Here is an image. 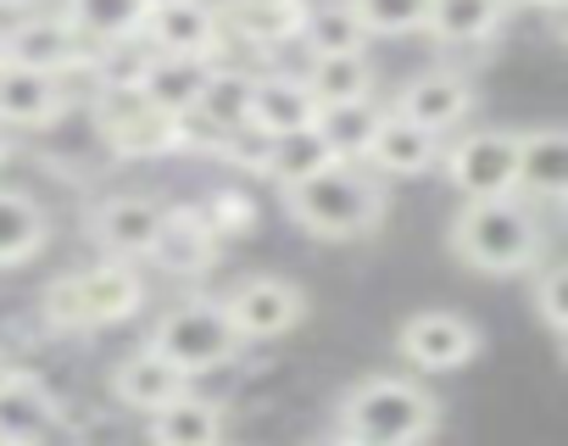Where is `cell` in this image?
I'll return each mask as SVG.
<instances>
[{
    "mask_svg": "<svg viewBox=\"0 0 568 446\" xmlns=\"http://www.w3.org/2000/svg\"><path fill=\"white\" fill-rule=\"evenodd\" d=\"M284 212L302 235L313 241H368L385 223V179L363 162V156H329L324 168H313L307 179L278 184Z\"/></svg>",
    "mask_w": 568,
    "mask_h": 446,
    "instance_id": "cell-1",
    "label": "cell"
},
{
    "mask_svg": "<svg viewBox=\"0 0 568 446\" xmlns=\"http://www.w3.org/2000/svg\"><path fill=\"white\" fill-rule=\"evenodd\" d=\"M446 252L485 280H513L529 274L546 257V217L524 195H479L463 201L457 217L446 223Z\"/></svg>",
    "mask_w": 568,
    "mask_h": 446,
    "instance_id": "cell-2",
    "label": "cell"
},
{
    "mask_svg": "<svg viewBox=\"0 0 568 446\" xmlns=\"http://www.w3.org/2000/svg\"><path fill=\"white\" fill-rule=\"evenodd\" d=\"M335 429L346 440H363V446H413V440H424V435L440 429V402L418 379L368 374V379H357L341 396Z\"/></svg>",
    "mask_w": 568,
    "mask_h": 446,
    "instance_id": "cell-3",
    "label": "cell"
},
{
    "mask_svg": "<svg viewBox=\"0 0 568 446\" xmlns=\"http://www.w3.org/2000/svg\"><path fill=\"white\" fill-rule=\"evenodd\" d=\"M145 302V280L129 257H106L84 274H62L45 285L40 296V313L51 330H68V335H95V330H112V324H129Z\"/></svg>",
    "mask_w": 568,
    "mask_h": 446,
    "instance_id": "cell-4",
    "label": "cell"
},
{
    "mask_svg": "<svg viewBox=\"0 0 568 446\" xmlns=\"http://www.w3.org/2000/svg\"><path fill=\"white\" fill-rule=\"evenodd\" d=\"M151 346H156L184 379H195V374L229 368L245 341L234 335V324H229V313H223L217 296H195V302H179V307H168V313L156 318Z\"/></svg>",
    "mask_w": 568,
    "mask_h": 446,
    "instance_id": "cell-5",
    "label": "cell"
},
{
    "mask_svg": "<svg viewBox=\"0 0 568 446\" xmlns=\"http://www.w3.org/2000/svg\"><path fill=\"white\" fill-rule=\"evenodd\" d=\"M95 129L101 140L129 156V162H151V156H179V112L151 107L140 90H95Z\"/></svg>",
    "mask_w": 568,
    "mask_h": 446,
    "instance_id": "cell-6",
    "label": "cell"
},
{
    "mask_svg": "<svg viewBox=\"0 0 568 446\" xmlns=\"http://www.w3.org/2000/svg\"><path fill=\"white\" fill-rule=\"evenodd\" d=\"M513 162H518V129H468L452 145H440V173L463 201L479 195H513Z\"/></svg>",
    "mask_w": 568,
    "mask_h": 446,
    "instance_id": "cell-7",
    "label": "cell"
},
{
    "mask_svg": "<svg viewBox=\"0 0 568 446\" xmlns=\"http://www.w3.org/2000/svg\"><path fill=\"white\" fill-rule=\"evenodd\" d=\"M95 57V45L62 18V12H40L29 7L7 34H0V62H23L40 73H84Z\"/></svg>",
    "mask_w": 568,
    "mask_h": 446,
    "instance_id": "cell-8",
    "label": "cell"
},
{
    "mask_svg": "<svg viewBox=\"0 0 568 446\" xmlns=\"http://www.w3.org/2000/svg\"><path fill=\"white\" fill-rule=\"evenodd\" d=\"M217 302H223V313H229L240 341H278V335H291L307 318V296L291 280H278V274H251Z\"/></svg>",
    "mask_w": 568,
    "mask_h": 446,
    "instance_id": "cell-9",
    "label": "cell"
},
{
    "mask_svg": "<svg viewBox=\"0 0 568 446\" xmlns=\"http://www.w3.org/2000/svg\"><path fill=\"white\" fill-rule=\"evenodd\" d=\"M396 352H402L407 368H418V374H457V368H468V363L479 357V330H474L463 313L429 307V313L402 318Z\"/></svg>",
    "mask_w": 568,
    "mask_h": 446,
    "instance_id": "cell-10",
    "label": "cell"
},
{
    "mask_svg": "<svg viewBox=\"0 0 568 446\" xmlns=\"http://www.w3.org/2000/svg\"><path fill=\"white\" fill-rule=\"evenodd\" d=\"M140 34L151 40V51H190V57H206V62H217L229 51L217 0H162V7L145 12Z\"/></svg>",
    "mask_w": 568,
    "mask_h": 446,
    "instance_id": "cell-11",
    "label": "cell"
},
{
    "mask_svg": "<svg viewBox=\"0 0 568 446\" xmlns=\"http://www.w3.org/2000/svg\"><path fill=\"white\" fill-rule=\"evenodd\" d=\"M217 252H223V241L212 235V223L201 217V206H162V223L151 235L145 263H156L173 280H201L217 263Z\"/></svg>",
    "mask_w": 568,
    "mask_h": 446,
    "instance_id": "cell-12",
    "label": "cell"
},
{
    "mask_svg": "<svg viewBox=\"0 0 568 446\" xmlns=\"http://www.w3.org/2000/svg\"><path fill=\"white\" fill-rule=\"evenodd\" d=\"M513 195H524L529 206H562L568 201V134L557 123H540V129L518 134Z\"/></svg>",
    "mask_w": 568,
    "mask_h": 446,
    "instance_id": "cell-13",
    "label": "cell"
},
{
    "mask_svg": "<svg viewBox=\"0 0 568 446\" xmlns=\"http://www.w3.org/2000/svg\"><path fill=\"white\" fill-rule=\"evenodd\" d=\"M385 107L402 112V118H413V123H424V129H435V134H452V129L474 112V90H468V79L452 73V68H424V73H413Z\"/></svg>",
    "mask_w": 568,
    "mask_h": 446,
    "instance_id": "cell-14",
    "label": "cell"
},
{
    "mask_svg": "<svg viewBox=\"0 0 568 446\" xmlns=\"http://www.w3.org/2000/svg\"><path fill=\"white\" fill-rule=\"evenodd\" d=\"M440 145H446V134H435V129H424V123H413V118H402V112L385 107V118H379L363 162L379 179H418V173H429L440 162Z\"/></svg>",
    "mask_w": 568,
    "mask_h": 446,
    "instance_id": "cell-15",
    "label": "cell"
},
{
    "mask_svg": "<svg viewBox=\"0 0 568 446\" xmlns=\"http://www.w3.org/2000/svg\"><path fill=\"white\" fill-rule=\"evenodd\" d=\"M62 112H68L62 73L0 62V123H7V129H51Z\"/></svg>",
    "mask_w": 568,
    "mask_h": 446,
    "instance_id": "cell-16",
    "label": "cell"
},
{
    "mask_svg": "<svg viewBox=\"0 0 568 446\" xmlns=\"http://www.w3.org/2000/svg\"><path fill=\"white\" fill-rule=\"evenodd\" d=\"M156 223H162V201L156 195H112L95 206L90 217V235L106 257H129L140 263L151 252V235H156Z\"/></svg>",
    "mask_w": 568,
    "mask_h": 446,
    "instance_id": "cell-17",
    "label": "cell"
},
{
    "mask_svg": "<svg viewBox=\"0 0 568 446\" xmlns=\"http://www.w3.org/2000/svg\"><path fill=\"white\" fill-rule=\"evenodd\" d=\"M179 391H190V379L145 341V346H134L118 368H112V402L118 407H129V413H156V407H168Z\"/></svg>",
    "mask_w": 568,
    "mask_h": 446,
    "instance_id": "cell-18",
    "label": "cell"
},
{
    "mask_svg": "<svg viewBox=\"0 0 568 446\" xmlns=\"http://www.w3.org/2000/svg\"><path fill=\"white\" fill-rule=\"evenodd\" d=\"M57 413H62V396L34 379V374H12L7 385H0V440L12 446H40L57 435Z\"/></svg>",
    "mask_w": 568,
    "mask_h": 446,
    "instance_id": "cell-19",
    "label": "cell"
},
{
    "mask_svg": "<svg viewBox=\"0 0 568 446\" xmlns=\"http://www.w3.org/2000/svg\"><path fill=\"white\" fill-rule=\"evenodd\" d=\"M217 12H223V34L234 45L278 51V45H296L307 0H229V7H217Z\"/></svg>",
    "mask_w": 568,
    "mask_h": 446,
    "instance_id": "cell-20",
    "label": "cell"
},
{
    "mask_svg": "<svg viewBox=\"0 0 568 446\" xmlns=\"http://www.w3.org/2000/svg\"><path fill=\"white\" fill-rule=\"evenodd\" d=\"M507 0H429V12H424V29L435 45L446 51H474V45H490L507 23Z\"/></svg>",
    "mask_w": 568,
    "mask_h": 446,
    "instance_id": "cell-21",
    "label": "cell"
},
{
    "mask_svg": "<svg viewBox=\"0 0 568 446\" xmlns=\"http://www.w3.org/2000/svg\"><path fill=\"white\" fill-rule=\"evenodd\" d=\"M251 118L267 134H291V129H313L318 101L302 73H251Z\"/></svg>",
    "mask_w": 568,
    "mask_h": 446,
    "instance_id": "cell-22",
    "label": "cell"
},
{
    "mask_svg": "<svg viewBox=\"0 0 568 446\" xmlns=\"http://www.w3.org/2000/svg\"><path fill=\"white\" fill-rule=\"evenodd\" d=\"M145 435L156 446H217L223 440V407L195 396V391H179L168 407L145 413Z\"/></svg>",
    "mask_w": 568,
    "mask_h": 446,
    "instance_id": "cell-23",
    "label": "cell"
},
{
    "mask_svg": "<svg viewBox=\"0 0 568 446\" xmlns=\"http://www.w3.org/2000/svg\"><path fill=\"white\" fill-rule=\"evenodd\" d=\"M212 62L206 57H190V51H151V68L140 79V95L162 112H190L201 84H206Z\"/></svg>",
    "mask_w": 568,
    "mask_h": 446,
    "instance_id": "cell-24",
    "label": "cell"
},
{
    "mask_svg": "<svg viewBox=\"0 0 568 446\" xmlns=\"http://www.w3.org/2000/svg\"><path fill=\"white\" fill-rule=\"evenodd\" d=\"M45 241H51V212L34 195L0 184V268H18V263L40 257Z\"/></svg>",
    "mask_w": 568,
    "mask_h": 446,
    "instance_id": "cell-25",
    "label": "cell"
},
{
    "mask_svg": "<svg viewBox=\"0 0 568 446\" xmlns=\"http://www.w3.org/2000/svg\"><path fill=\"white\" fill-rule=\"evenodd\" d=\"M302 79H307L313 101H318V107H329V101H357V95H374L379 68H374V57H368V51H329V57H313Z\"/></svg>",
    "mask_w": 568,
    "mask_h": 446,
    "instance_id": "cell-26",
    "label": "cell"
},
{
    "mask_svg": "<svg viewBox=\"0 0 568 446\" xmlns=\"http://www.w3.org/2000/svg\"><path fill=\"white\" fill-rule=\"evenodd\" d=\"M379 118H385V101H379V95H357V101H329V107H318L313 129L324 134L329 156H363L368 140H374V129H379Z\"/></svg>",
    "mask_w": 568,
    "mask_h": 446,
    "instance_id": "cell-27",
    "label": "cell"
},
{
    "mask_svg": "<svg viewBox=\"0 0 568 446\" xmlns=\"http://www.w3.org/2000/svg\"><path fill=\"white\" fill-rule=\"evenodd\" d=\"M307 57H329V51H368V29L357 23V12L346 0H307V18H302V34Z\"/></svg>",
    "mask_w": 568,
    "mask_h": 446,
    "instance_id": "cell-28",
    "label": "cell"
},
{
    "mask_svg": "<svg viewBox=\"0 0 568 446\" xmlns=\"http://www.w3.org/2000/svg\"><path fill=\"white\" fill-rule=\"evenodd\" d=\"M145 12H151L145 0H62V18H68L90 45L140 34V29H145Z\"/></svg>",
    "mask_w": 568,
    "mask_h": 446,
    "instance_id": "cell-29",
    "label": "cell"
},
{
    "mask_svg": "<svg viewBox=\"0 0 568 446\" xmlns=\"http://www.w3.org/2000/svg\"><path fill=\"white\" fill-rule=\"evenodd\" d=\"M145 68H151V40H145V34H123V40L95 45L84 79H90L95 90H140Z\"/></svg>",
    "mask_w": 568,
    "mask_h": 446,
    "instance_id": "cell-30",
    "label": "cell"
},
{
    "mask_svg": "<svg viewBox=\"0 0 568 446\" xmlns=\"http://www.w3.org/2000/svg\"><path fill=\"white\" fill-rule=\"evenodd\" d=\"M195 112H201L217 134L234 129V123H245V118H251V73L212 62V73H206V84H201V95H195Z\"/></svg>",
    "mask_w": 568,
    "mask_h": 446,
    "instance_id": "cell-31",
    "label": "cell"
},
{
    "mask_svg": "<svg viewBox=\"0 0 568 446\" xmlns=\"http://www.w3.org/2000/svg\"><path fill=\"white\" fill-rule=\"evenodd\" d=\"M324 162H329L324 134H318V129H291V134H273V151H267L262 179L291 184V179H307V173H313V168H324Z\"/></svg>",
    "mask_w": 568,
    "mask_h": 446,
    "instance_id": "cell-32",
    "label": "cell"
},
{
    "mask_svg": "<svg viewBox=\"0 0 568 446\" xmlns=\"http://www.w3.org/2000/svg\"><path fill=\"white\" fill-rule=\"evenodd\" d=\"M529 274H535V313H540L546 335L562 346L568 341V268L557 257H540Z\"/></svg>",
    "mask_w": 568,
    "mask_h": 446,
    "instance_id": "cell-33",
    "label": "cell"
},
{
    "mask_svg": "<svg viewBox=\"0 0 568 446\" xmlns=\"http://www.w3.org/2000/svg\"><path fill=\"white\" fill-rule=\"evenodd\" d=\"M267 151H273V134H267L256 118L223 129L217 145H212V156H217L223 168H234V173H262V168H267Z\"/></svg>",
    "mask_w": 568,
    "mask_h": 446,
    "instance_id": "cell-34",
    "label": "cell"
},
{
    "mask_svg": "<svg viewBox=\"0 0 568 446\" xmlns=\"http://www.w3.org/2000/svg\"><path fill=\"white\" fill-rule=\"evenodd\" d=\"M368 34H418L429 0H346Z\"/></svg>",
    "mask_w": 568,
    "mask_h": 446,
    "instance_id": "cell-35",
    "label": "cell"
},
{
    "mask_svg": "<svg viewBox=\"0 0 568 446\" xmlns=\"http://www.w3.org/2000/svg\"><path fill=\"white\" fill-rule=\"evenodd\" d=\"M201 217L212 223V235L229 241V235H251V223H256V201L240 190V184H217L206 201H195Z\"/></svg>",
    "mask_w": 568,
    "mask_h": 446,
    "instance_id": "cell-36",
    "label": "cell"
},
{
    "mask_svg": "<svg viewBox=\"0 0 568 446\" xmlns=\"http://www.w3.org/2000/svg\"><path fill=\"white\" fill-rule=\"evenodd\" d=\"M12 151H18V140H12V129H7V123H0V168L12 162Z\"/></svg>",
    "mask_w": 568,
    "mask_h": 446,
    "instance_id": "cell-37",
    "label": "cell"
},
{
    "mask_svg": "<svg viewBox=\"0 0 568 446\" xmlns=\"http://www.w3.org/2000/svg\"><path fill=\"white\" fill-rule=\"evenodd\" d=\"M507 7H535V12H562V0H507Z\"/></svg>",
    "mask_w": 568,
    "mask_h": 446,
    "instance_id": "cell-38",
    "label": "cell"
},
{
    "mask_svg": "<svg viewBox=\"0 0 568 446\" xmlns=\"http://www.w3.org/2000/svg\"><path fill=\"white\" fill-rule=\"evenodd\" d=\"M12 374H18V357H12V352H7V346H0V385H7V379H12Z\"/></svg>",
    "mask_w": 568,
    "mask_h": 446,
    "instance_id": "cell-39",
    "label": "cell"
},
{
    "mask_svg": "<svg viewBox=\"0 0 568 446\" xmlns=\"http://www.w3.org/2000/svg\"><path fill=\"white\" fill-rule=\"evenodd\" d=\"M29 7H40V0H0V12H29Z\"/></svg>",
    "mask_w": 568,
    "mask_h": 446,
    "instance_id": "cell-40",
    "label": "cell"
},
{
    "mask_svg": "<svg viewBox=\"0 0 568 446\" xmlns=\"http://www.w3.org/2000/svg\"><path fill=\"white\" fill-rule=\"evenodd\" d=\"M145 7H162V0H145Z\"/></svg>",
    "mask_w": 568,
    "mask_h": 446,
    "instance_id": "cell-41",
    "label": "cell"
},
{
    "mask_svg": "<svg viewBox=\"0 0 568 446\" xmlns=\"http://www.w3.org/2000/svg\"><path fill=\"white\" fill-rule=\"evenodd\" d=\"M217 7H229V0H217Z\"/></svg>",
    "mask_w": 568,
    "mask_h": 446,
    "instance_id": "cell-42",
    "label": "cell"
}]
</instances>
